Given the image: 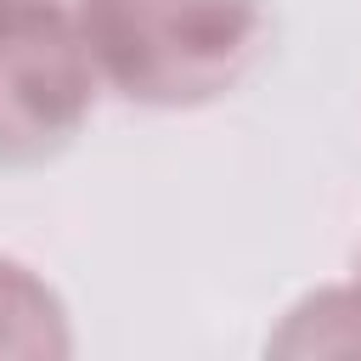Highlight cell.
Wrapping results in <instances>:
<instances>
[{
  "label": "cell",
  "mask_w": 361,
  "mask_h": 361,
  "mask_svg": "<svg viewBox=\"0 0 361 361\" xmlns=\"http://www.w3.org/2000/svg\"><path fill=\"white\" fill-rule=\"evenodd\" d=\"M73 17L102 85L135 107H203L265 45L259 0H73Z\"/></svg>",
  "instance_id": "1"
},
{
  "label": "cell",
  "mask_w": 361,
  "mask_h": 361,
  "mask_svg": "<svg viewBox=\"0 0 361 361\" xmlns=\"http://www.w3.org/2000/svg\"><path fill=\"white\" fill-rule=\"evenodd\" d=\"M79 17L56 0L0 6V164L56 158L102 96Z\"/></svg>",
  "instance_id": "2"
},
{
  "label": "cell",
  "mask_w": 361,
  "mask_h": 361,
  "mask_svg": "<svg viewBox=\"0 0 361 361\" xmlns=\"http://www.w3.org/2000/svg\"><path fill=\"white\" fill-rule=\"evenodd\" d=\"M62 299L23 265L0 254V355H68Z\"/></svg>",
  "instance_id": "3"
},
{
  "label": "cell",
  "mask_w": 361,
  "mask_h": 361,
  "mask_svg": "<svg viewBox=\"0 0 361 361\" xmlns=\"http://www.w3.org/2000/svg\"><path fill=\"white\" fill-rule=\"evenodd\" d=\"M0 6H11V0H0Z\"/></svg>",
  "instance_id": "4"
},
{
  "label": "cell",
  "mask_w": 361,
  "mask_h": 361,
  "mask_svg": "<svg viewBox=\"0 0 361 361\" xmlns=\"http://www.w3.org/2000/svg\"><path fill=\"white\" fill-rule=\"evenodd\" d=\"M355 288H361V276H355Z\"/></svg>",
  "instance_id": "5"
}]
</instances>
